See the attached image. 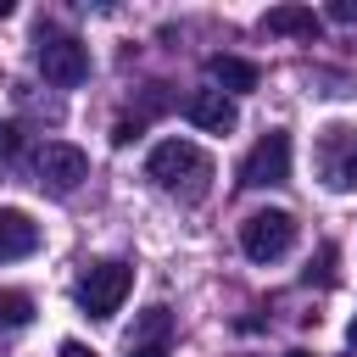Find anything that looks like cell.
<instances>
[{
  "label": "cell",
  "mask_w": 357,
  "mask_h": 357,
  "mask_svg": "<svg viewBox=\"0 0 357 357\" xmlns=\"http://www.w3.org/2000/svg\"><path fill=\"white\" fill-rule=\"evenodd\" d=\"M212 156L195 145V139H162L151 156H145V178L167 195H184V201H201L212 190Z\"/></svg>",
  "instance_id": "cell-1"
},
{
  "label": "cell",
  "mask_w": 357,
  "mask_h": 357,
  "mask_svg": "<svg viewBox=\"0 0 357 357\" xmlns=\"http://www.w3.org/2000/svg\"><path fill=\"white\" fill-rule=\"evenodd\" d=\"M312 173L324 190L351 195L357 190V123H324L312 145Z\"/></svg>",
  "instance_id": "cell-2"
},
{
  "label": "cell",
  "mask_w": 357,
  "mask_h": 357,
  "mask_svg": "<svg viewBox=\"0 0 357 357\" xmlns=\"http://www.w3.org/2000/svg\"><path fill=\"white\" fill-rule=\"evenodd\" d=\"M290 245H296V218L284 206H262V212L240 218V251L251 262H279V257H290Z\"/></svg>",
  "instance_id": "cell-3"
},
{
  "label": "cell",
  "mask_w": 357,
  "mask_h": 357,
  "mask_svg": "<svg viewBox=\"0 0 357 357\" xmlns=\"http://www.w3.org/2000/svg\"><path fill=\"white\" fill-rule=\"evenodd\" d=\"M128 290H134V268L117 262V257H106V262H89V268H84V279H78V307H84L89 318H112Z\"/></svg>",
  "instance_id": "cell-4"
},
{
  "label": "cell",
  "mask_w": 357,
  "mask_h": 357,
  "mask_svg": "<svg viewBox=\"0 0 357 357\" xmlns=\"http://www.w3.org/2000/svg\"><path fill=\"white\" fill-rule=\"evenodd\" d=\"M33 61H39L45 84H56V89H78L89 78V45L73 39V33H39Z\"/></svg>",
  "instance_id": "cell-5"
},
{
  "label": "cell",
  "mask_w": 357,
  "mask_h": 357,
  "mask_svg": "<svg viewBox=\"0 0 357 357\" xmlns=\"http://www.w3.org/2000/svg\"><path fill=\"white\" fill-rule=\"evenodd\" d=\"M240 184L245 190H273V184H290V134L284 128H268L245 162H240Z\"/></svg>",
  "instance_id": "cell-6"
},
{
  "label": "cell",
  "mask_w": 357,
  "mask_h": 357,
  "mask_svg": "<svg viewBox=\"0 0 357 357\" xmlns=\"http://www.w3.org/2000/svg\"><path fill=\"white\" fill-rule=\"evenodd\" d=\"M89 178V156L67 139H45L39 145V184H50L56 195H73L78 184Z\"/></svg>",
  "instance_id": "cell-7"
},
{
  "label": "cell",
  "mask_w": 357,
  "mask_h": 357,
  "mask_svg": "<svg viewBox=\"0 0 357 357\" xmlns=\"http://www.w3.org/2000/svg\"><path fill=\"white\" fill-rule=\"evenodd\" d=\"M39 251V223L22 206H0V262H22Z\"/></svg>",
  "instance_id": "cell-8"
},
{
  "label": "cell",
  "mask_w": 357,
  "mask_h": 357,
  "mask_svg": "<svg viewBox=\"0 0 357 357\" xmlns=\"http://www.w3.org/2000/svg\"><path fill=\"white\" fill-rule=\"evenodd\" d=\"M262 33H279V39H318L324 33V17L312 11V6H273V11H262Z\"/></svg>",
  "instance_id": "cell-9"
},
{
  "label": "cell",
  "mask_w": 357,
  "mask_h": 357,
  "mask_svg": "<svg viewBox=\"0 0 357 357\" xmlns=\"http://www.w3.org/2000/svg\"><path fill=\"white\" fill-rule=\"evenodd\" d=\"M190 123L195 128H206V134H229L234 123H240V112H234V95H223V89H201V95H190Z\"/></svg>",
  "instance_id": "cell-10"
},
{
  "label": "cell",
  "mask_w": 357,
  "mask_h": 357,
  "mask_svg": "<svg viewBox=\"0 0 357 357\" xmlns=\"http://www.w3.org/2000/svg\"><path fill=\"white\" fill-rule=\"evenodd\" d=\"M167 340H173V312L167 307H145V318L128 335V357H167Z\"/></svg>",
  "instance_id": "cell-11"
},
{
  "label": "cell",
  "mask_w": 357,
  "mask_h": 357,
  "mask_svg": "<svg viewBox=\"0 0 357 357\" xmlns=\"http://www.w3.org/2000/svg\"><path fill=\"white\" fill-rule=\"evenodd\" d=\"M206 78L223 89V95H251L262 84V67L245 61V56H206Z\"/></svg>",
  "instance_id": "cell-12"
},
{
  "label": "cell",
  "mask_w": 357,
  "mask_h": 357,
  "mask_svg": "<svg viewBox=\"0 0 357 357\" xmlns=\"http://www.w3.org/2000/svg\"><path fill=\"white\" fill-rule=\"evenodd\" d=\"M22 324H33V296L0 290V329H22Z\"/></svg>",
  "instance_id": "cell-13"
},
{
  "label": "cell",
  "mask_w": 357,
  "mask_h": 357,
  "mask_svg": "<svg viewBox=\"0 0 357 357\" xmlns=\"http://www.w3.org/2000/svg\"><path fill=\"white\" fill-rule=\"evenodd\" d=\"M335 262H340V245H318V257L307 262V273H301V284H335Z\"/></svg>",
  "instance_id": "cell-14"
},
{
  "label": "cell",
  "mask_w": 357,
  "mask_h": 357,
  "mask_svg": "<svg viewBox=\"0 0 357 357\" xmlns=\"http://www.w3.org/2000/svg\"><path fill=\"white\" fill-rule=\"evenodd\" d=\"M22 151V128L17 123H0V156H17Z\"/></svg>",
  "instance_id": "cell-15"
},
{
  "label": "cell",
  "mask_w": 357,
  "mask_h": 357,
  "mask_svg": "<svg viewBox=\"0 0 357 357\" xmlns=\"http://www.w3.org/2000/svg\"><path fill=\"white\" fill-rule=\"evenodd\" d=\"M329 22H357V0H329Z\"/></svg>",
  "instance_id": "cell-16"
},
{
  "label": "cell",
  "mask_w": 357,
  "mask_h": 357,
  "mask_svg": "<svg viewBox=\"0 0 357 357\" xmlns=\"http://www.w3.org/2000/svg\"><path fill=\"white\" fill-rule=\"evenodd\" d=\"M56 357H100V351H95V346H84V340H61V351H56Z\"/></svg>",
  "instance_id": "cell-17"
},
{
  "label": "cell",
  "mask_w": 357,
  "mask_h": 357,
  "mask_svg": "<svg viewBox=\"0 0 357 357\" xmlns=\"http://www.w3.org/2000/svg\"><path fill=\"white\" fill-rule=\"evenodd\" d=\"M134 134H139V117H134V123H117V128H112V145H128Z\"/></svg>",
  "instance_id": "cell-18"
},
{
  "label": "cell",
  "mask_w": 357,
  "mask_h": 357,
  "mask_svg": "<svg viewBox=\"0 0 357 357\" xmlns=\"http://www.w3.org/2000/svg\"><path fill=\"white\" fill-rule=\"evenodd\" d=\"M346 340H351V351H357V318H351V329H346Z\"/></svg>",
  "instance_id": "cell-19"
},
{
  "label": "cell",
  "mask_w": 357,
  "mask_h": 357,
  "mask_svg": "<svg viewBox=\"0 0 357 357\" xmlns=\"http://www.w3.org/2000/svg\"><path fill=\"white\" fill-rule=\"evenodd\" d=\"M284 357H312V351H301V346H296V351H284Z\"/></svg>",
  "instance_id": "cell-20"
}]
</instances>
